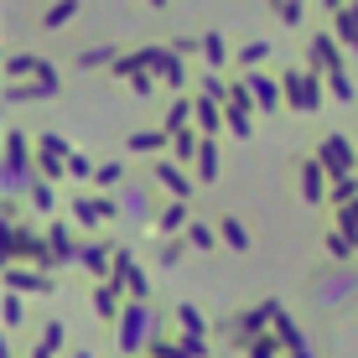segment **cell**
<instances>
[{"mask_svg": "<svg viewBox=\"0 0 358 358\" xmlns=\"http://www.w3.org/2000/svg\"><path fill=\"white\" fill-rule=\"evenodd\" d=\"M135 52H141V68L151 73L156 83H166V89H182V83H187V57L171 42H141Z\"/></svg>", "mask_w": 358, "mask_h": 358, "instance_id": "obj_1", "label": "cell"}, {"mask_svg": "<svg viewBox=\"0 0 358 358\" xmlns=\"http://www.w3.org/2000/svg\"><path fill=\"white\" fill-rule=\"evenodd\" d=\"M280 89H286V104L291 109H301V115H312V109H322V94H327V78L322 73H312V68H286L280 73Z\"/></svg>", "mask_w": 358, "mask_h": 358, "instance_id": "obj_2", "label": "cell"}, {"mask_svg": "<svg viewBox=\"0 0 358 358\" xmlns=\"http://www.w3.org/2000/svg\"><path fill=\"white\" fill-rule=\"evenodd\" d=\"M343 52H348V47H343V42H338V36H332L327 27L306 36V68H312V73H322V78L343 73Z\"/></svg>", "mask_w": 358, "mask_h": 358, "instance_id": "obj_3", "label": "cell"}, {"mask_svg": "<svg viewBox=\"0 0 358 358\" xmlns=\"http://www.w3.org/2000/svg\"><path fill=\"white\" fill-rule=\"evenodd\" d=\"M244 83H250V94H255V109H265V115H275L280 104H286V89H280V78L275 73H244Z\"/></svg>", "mask_w": 358, "mask_h": 358, "instance_id": "obj_4", "label": "cell"}, {"mask_svg": "<svg viewBox=\"0 0 358 358\" xmlns=\"http://www.w3.org/2000/svg\"><path fill=\"white\" fill-rule=\"evenodd\" d=\"M6 78L27 83V78H57V73H52V63H47L42 52H10L6 57Z\"/></svg>", "mask_w": 358, "mask_h": 358, "instance_id": "obj_5", "label": "cell"}, {"mask_svg": "<svg viewBox=\"0 0 358 358\" xmlns=\"http://www.w3.org/2000/svg\"><path fill=\"white\" fill-rule=\"evenodd\" d=\"M327 31L338 36V42L348 47L353 57H358V6H353V0H348L343 10H332V16H327Z\"/></svg>", "mask_w": 358, "mask_h": 358, "instance_id": "obj_6", "label": "cell"}, {"mask_svg": "<svg viewBox=\"0 0 358 358\" xmlns=\"http://www.w3.org/2000/svg\"><path fill=\"white\" fill-rule=\"evenodd\" d=\"M57 94V78H27V83H10L6 89V104H27V99H52Z\"/></svg>", "mask_w": 358, "mask_h": 358, "instance_id": "obj_7", "label": "cell"}, {"mask_svg": "<svg viewBox=\"0 0 358 358\" xmlns=\"http://www.w3.org/2000/svg\"><path fill=\"white\" fill-rule=\"evenodd\" d=\"M78 10H83V0H47V10H42V31H63L68 21H78Z\"/></svg>", "mask_w": 358, "mask_h": 358, "instance_id": "obj_8", "label": "cell"}, {"mask_svg": "<svg viewBox=\"0 0 358 358\" xmlns=\"http://www.w3.org/2000/svg\"><path fill=\"white\" fill-rule=\"evenodd\" d=\"M120 52H125V47L99 42V47H78V52H73V63H78V68H115V63H120Z\"/></svg>", "mask_w": 358, "mask_h": 358, "instance_id": "obj_9", "label": "cell"}, {"mask_svg": "<svg viewBox=\"0 0 358 358\" xmlns=\"http://www.w3.org/2000/svg\"><path fill=\"white\" fill-rule=\"evenodd\" d=\"M229 57H234V47H229V36H224V31H218V27H208V31H203V63H208V68H224V63H229Z\"/></svg>", "mask_w": 358, "mask_h": 358, "instance_id": "obj_10", "label": "cell"}, {"mask_svg": "<svg viewBox=\"0 0 358 358\" xmlns=\"http://www.w3.org/2000/svg\"><path fill=\"white\" fill-rule=\"evenodd\" d=\"M270 52H275V47H270L265 42V36H255V42H244V47H234V63H239V73H255V68H260L265 63V57Z\"/></svg>", "mask_w": 358, "mask_h": 358, "instance_id": "obj_11", "label": "cell"}, {"mask_svg": "<svg viewBox=\"0 0 358 358\" xmlns=\"http://www.w3.org/2000/svg\"><path fill=\"white\" fill-rule=\"evenodd\" d=\"M197 125H203V135H218V130L229 125L224 104H213V99H197Z\"/></svg>", "mask_w": 358, "mask_h": 358, "instance_id": "obj_12", "label": "cell"}, {"mask_svg": "<svg viewBox=\"0 0 358 358\" xmlns=\"http://www.w3.org/2000/svg\"><path fill=\"white\" fill-rule=\"evenodd\" d=\"M265 6H270V16H275L280 27H301V21H306V6H301V0H265Z\"/></svg>", "mask_w": 358, "mask_h": 358, "instance_id": "obj_13", "label": "cell"}, {"mask_svg": "<svg viewBox=\"0 0 358 358\" xmlns=\"http://www.w3.org/2000/svg\"><path fill=\"white\" fill-rule=\"evenodd\" d=\"M197 99H213V104H224V99H229V78H218L213 68H203V78H197Z\"/></svg>", "mask_w": 358, "mask_h": 358, "instance_id": "obj_14", "label": "cell"}, {"mask_svg": "<svg viewBox=\"0 0 358 358\" xmlns=\"http://www.w3.org/2000/svg\"><path fill=\"white\" fill-rule=\"evenodd\" d=\"M322 162H332L338 171L353 166V151H348V141H343V135H327V141H322Z\"/></svg>", "mask_w": 358, "mask_h": 358, "instance_id": "obj_15", "label": "cell"}, {"mask_svg": "<svg viewBox=\"0 0 358 358\" xmlns=\"http://www.w3.org/2000/svg\"><path fill=\"white\" fill-rule=\"evenodd\" d=\"M192 115H197V99H171V109H166V130L177 135V130L187 125Z\"/></svg>", "mask_w": 358, "mask_h": 358, "instance_id": "obj_16", "label": "cell"}, {"mask_svg": "<svg viewBox=\"0 0 358 358\" xmlns=\"http://www.w3.org/2000/svg\"><path fill=\"white\" fill-rule=\"evenodd\" d=\"M327 89H332V99H343V104H353V78H348V68H343V73H332V78H327Z\"/></svg>", "mask_w": 358, "mask_h": 358, "instance_id": "obj_17", "label": "cell"}, {"mask_svg": "<svg viewBox=\"0 0 358 358\" xmlns=\"http://www.w3.org/2000/svg\"><path fill=\"white\" fill-rule=\"evenodd\" d=\"M6 151H10V171H27V135L10 130V145H6Z\"/></svg>", "mask_w": 358, "mask_h": 358, "instance_id": "obj_18", "label": "cell"}, {"mask_svg": "<svg viewBox=\"0 0 358 358\" xmlns=\"http://www.w3.org/2000/svg\"><path fill=\"white\" fill-rule=\"evenodd\" d=\"M166 135H171V130H141V135H130V145H135V151H162Z\"/></svg>", "mask_w": 358, "mask_h": 358, "instance_id": "obj_19", "label": "cell"}, {"mask_svg": "<svg viewBox=\"0 0 358 358\" xmlns=\"http://www.w3.org/2000/svg\"><path fill=\"white\" fill-rule=\"evenodd\" d=\"M197 166H203V177H213V171H218V145H213V141H203V151H197Z\"/></svg>", "mask_w": 358, "mask_h": 358, "instance_id": "obj_20", "label": "cell"}, {"mask_svg": "<svg viewBox=\"0 0 358 358\" xmlns=\"http://www.w3.org/2000/svg\"><path fill=\"white\" fill-rule=\"evenodd\" d=\"M125 83H130V89L141 94V99H151V94H156V78H151V73H145V68H141V73H130Z\"/></svg>", "mask_w": 358, "mask_h": 358, "instance_id": "obj_21", "label": "cell"}, {"mask_svg": "<svg viewBox=\"0 0 358 358\" xmlns=\"http://www.w3.org/2000/svg\"><path fill=\"white\" fill-rule=\"evenodd\" d=\"M301 171H306V197H322V171H317L312 162H306Z\"/></svg>", "mask_w": 358, "mask_h": 358, "instance_id": "obj_22", "label": "cell"}, {"mask_svg": "<svg viewBox=\"0 0 358 358\" xmlns=\"http://www.w3.org/2000/svg\"><path fill=\"white\" fill-rule=\"evenodd\" d=\"M197 151H203V145L192 141V130H177V156H197Z\"/></svg>", "mask_w": 358, "mask_h": 358, "instance_id": "obj_23", "label": "cell"}, {"mask_svg": "<svg viewBox=\"0 0 358 358\" xmlns=\"http://www.w3.org/2000/svg\"><path fill=\"white\" fill-rule=\"evenodd\" d=\"M156 177H166V187H177V192H187V182H182V171H171V166H162Z\"/></svg>", "mask_w": 358, "mask_h": 358, "instance_id": "obj_24", "label": "cell"}, {"mask_svg": "<svg viewBox=\"0 0 358 358\" xmlns=\"http://www.w3.org/2000/svg\"><path fill=\"white\" fill-rule=\"evenodd\" d=\"M322 6H327V16H332V10H343V6H348V0H322Z\"/></svg>", "mask_w": 358, "mask_h": 358, "instance_id": "obj_25", "label": "cell"}, {"mask_svg": "<svg viewBox=\"0 0 358 358\" xmlns=\"http://www.w3.org/2000/svg\"><path fill=\"white\" fill-rule=\"evenodd\" d=\"M145 6H151V10H166V6H171V0H145Z\"/></svg>", "mask_w": 358, "mask_h": 358, "instance_id": "obj_26", "label": "cell"}, {"mask_svg": "<svg viewBox=\"0 0 358 358\" xmlns=\"http://www.w3.org/2000/svg\"><path fill=\"white\" fill-rule=\"evenodd\" d=\"M301 6H306V0H301Z\"/></svg>", "mask_w": 358, "mask_h": 358, "instance_id": "obj_27", "label": "cell"}]
</instances>
